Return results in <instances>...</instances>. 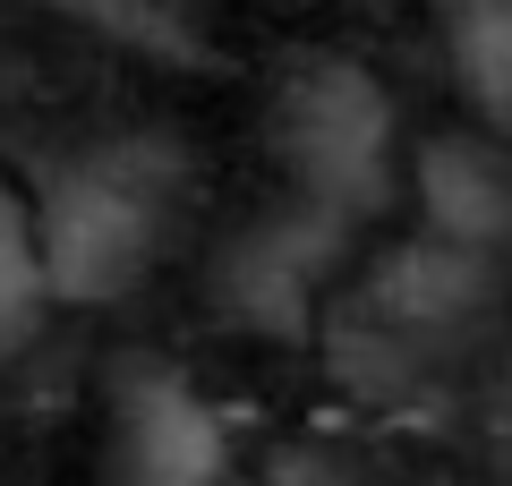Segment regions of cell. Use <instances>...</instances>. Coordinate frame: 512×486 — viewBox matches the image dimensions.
<instances>
[{
  "instance_id": "6",
  "label": "cell",
  "mask_w": 512,
  "mask_h": 486,
  "mask_svg": "<svg viewBox=\"0 0 512 486\" xmlns=\"http://www.w3.org/2000/svg\"><path fill=\"white\" fill-rule=\"evenodd\" d=\"M419 214H427V239L495 256L512 239V154L495 137H427L419 145Z\"/></svg>"
},
{
  "instance_id": "9",
  "label": "cell",
  "mask_w": 512,
  "mask_h": 486,
  "mask_svg": "<svg viewBox=\"0 0 512 486\" xmlns=\"http://www.w3.org/2000/svg\"><path fill=\"white\" fill-rule=\"evenodd\" d=\"M43 316V273H35V239H26V205L0 188V359L35 333Z\"/></svg>"
},
{
  "instance_id": "1",
  "label": "cell",
  "mask_w": 512,
  "mask_h": 486,
  "mask_svg": "<svg viewBox=\"0 0 512 486\" xmlns=\"http://www.w3.org/2000/svg\"><path fill=\"white\" fill-rule=\"evenodd\" d=\"M180 205H188V145L163 128H128V137H94L60 154L26 205L43 299L120 307L163 265Z\"/></svg>"
},
{
  "instance_id": "5",
  "label": "cell",
  "mask_w": 512,
  "mask_h": 486,
  "mask_svg": "<svg viewBox=\"0 0 512 486\" xmlns=\"http://www.w3.org/2000/svg\"><path fill=\"white\" fill-rule=\"evenodd\" d=\"M222 469H231V435L180 367L137 359L111 384L103 486H222Z\"/></svg>"
},
{
  "instance_id": "3",
  "label": "cell",
  "mask_w": 512,
  "mask_h": 486,
  "mask_svg": "<svg viewBox=\"0 0 512 486\" xmlns=\"http://www.w3.org/2000/svg\"><path fill=\"white\" fill-rule=\"evenodd\" d=\"M265 145H274L291 197L316 205V214H333L342 231H359L393 197V94L342 52L291 60L274 77Z\"/></svg>"
},
{
  "instance_id": "8",
  "label": "cell",
  "mask_w": 512,
  "mask_h": 486,
  "mask_svg": "<svg viewBox=\"0 0 512 486\" xmlns=\"http://www.w3.org/2000/svg\"><path fill=\"white\" fill-rule=\"evenodd\" d=\"M60 18L94 26L103 43H128V52L146 60H180V69H197V60H214V43H205V26L188 18L180 0H52Z\"/></svg>"
},
{
  "instance_id": "10",
  "label": "cell",
  "mask_w": 512,
  "mask_h": 486,
  "mask_svg": "<svg viewBox=\"0 0 512 486\" xmlns=\"http://www.w3.org/2000/svg\"><path fill=\"white\" fill-rule=\"evenodd\" d=\"M265 486H367V469L342 444H291V452H274Z\"/></svg>"
},
{
  "instance_id": "4",
  "label": "cell",
  "mask_w": 512,
  "mask_h": 486,
  "mask_svg": "<svg viewBox=\"0 0 512 486\" xmlns=\"http://www.w3.org/2000/svg\"><path fill=\"white\" fill-rule=\"evenodd\" d=\"M342 248H350V231L333 214H316L299 197L265 205L256 222H239L222 239L214 273H205L214 316L239 324V333H256V342H299V333H316V307H325V282L342 265Z\"/></svg>"
},
{
  "instance_id": "2",
  "label": "cell",
  "mask_w": 512,
  "mask_h": 486,
  "mask_svg": "<svg viewBox=\"0 0 512 486\" xmlns=\"http://www.w3.org/2000/svg\"><path fill=\"white\" fill-rule=\"evenodd\" d=\"M495 299H504L495 256L453 248V239H402V248L376 256V273L333 307L325 359H333V376L350 393L402 401L495 316Z\"/></svg>"
},
{
  "instance_id": "7",
  "label": "cell",
  "mask_w": 512,
  "mask_h": 486,
  "mask_svg": "<svg viewBox=\"0 0 512 486\" xmlns=\"http://www.w3.org/2000/svg\"><path fill=\"white\" fill-rule=\"evenodd\" d=\"M444 60L470 111L512 137V0H444Z\"/></svg>"
}]
</instances>
